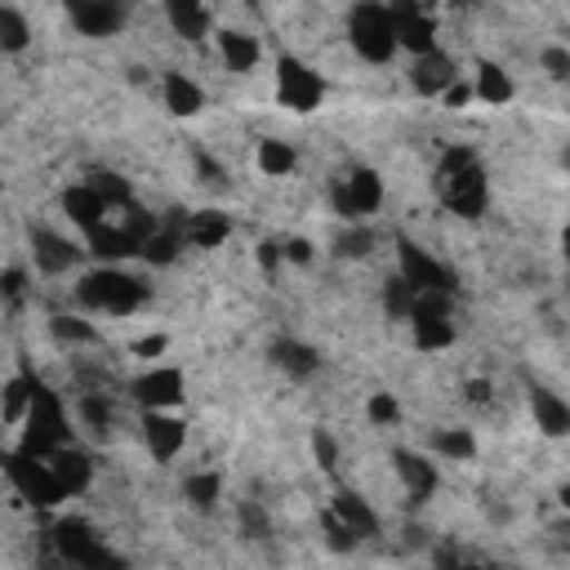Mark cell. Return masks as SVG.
Returning <instances> with one entry per match:
<instances>
[{"mask_svg": "<svg viewBox=\"0 0 570 570\" xmlns=\"http://www.w3.org/2000/svg\"><path fill=\"white\" fill-rule=\"evenodd\" d=\"M436 196L459 218H481L490 205V178L472 147H450L436 165Z\"/></svg>", "mask_w": 570, "mask_h": 570, "instance_id": "cell-1", "label": "cell"}, {"mask_svg": "<svg viewBox=\"0 0 570 570\" xmlns=\"http://www.w3.org/2000/svg\"><path fill=\"white\" fill-rule=\"evenodd\" d=\"M49 557L62 570H129V561L85 517H62L49 525Z\"/></svg>", "mask_w": 570, "mask_h": 570, "instance_id": "cell-2", "label": "cell"}, {"mask_svg": "<svg viewBox=\"0 0 570 570\" xmlns=\"http://www.w3.org/2000/svg\"><path fill=\"white\" fill-rule=\"evenodd\" d=\"M76 303L102 316H134L147 303V285L142 276L116 267V263H98L76 281Z\"/></svg>", "mask_w": 570, "mask_h": 570, "instance_id": "cell-3", "label": "cell"}, {"mask_svg": "<svg viewBox=\"0 0 570 570\" xmlns=\"http://www.w3.org/2000/svg\"><path fill=\"white\" fill-rule=\"evenodd\" d=\"M62 445H71V428H67V405L58 392H49L45 383H36V401L31 414L22 423V441L18 450L31 459H53Z\"/></svg>", "mask_w": 570, "mask_h": 570, "instance_id": "cell-4", "label": "cell"}, {"mask_svg": "<svg viewBox=\"0 0 570 570\" xmlns=\"http://www.w3.org/2000/svg\"><path fill=\"white\" fill-rule=\"evenodd\" d=\"M347 45L356 49V58H365V62H374V67L392 62V53L401 49L392 4H356V9L347 13Z\"/></svg>", "mask_w": 570, "mask_h": 570, "instance_id": "cell-5", "label": "cell"}, {"mask_svg": "<svg viewBox=\"0 0 570 570\" xmlns=\"http://www.w3.org/2000/svg\"><path fill=\"white\" fill-rule=\"evenodd\" d=\"M330 205H334V214L343 218V227L365 223V218L379 214V205H383V178H379L374 169L356 165V169H347L343 178H334Z\"/></svg>", "mask_w": 570, "mask_h": 570, "instance_id": "cell-6", "label": "cell"}, {"mask_svg": "<svg viewBox=\"0 0 570 570\" xmlns=\"http://www.w3.org/2000/svg\"><path fill=\"white\" fill-rule=\"evenodd\" d=\"M4 476H9V485L18 490V499H27L31 508H58V503L67 499V490L58 485L49 459H31V454H22V450H9V454H4Z\"/></svg>", "mask_w": 570, "mask_h": 570, "instance_id": "cell-7", "label": "cell"}, {"mask_svg": "<svg viewBox=\"0 0 570 570\" xmlns=\"http://www.w3.org/2000/svg\"><path fill=\"white\" fill-rule=\"evenodd\" d=\"M276 98H281V107L307 116V111L321 107L325 80H321V71H316L312 62H303V58H294V53H281V58H276Z\"/></svg>", "mask_w": 570, "mask_h": 570, "instance_id": "cell-8", "label": "cell"}, {"mask_svg": "<svg viewBox=\"0 0 570 570\" xmlns=\"http://www.w3.org/2000/svg\"><path fill=\"white\" fill-rule=\"evenodd\" d=\"M396 276L423 298V294H450L454 298V276H450V267H441L423 245H414V240H396Z\"/></svg>", "mask_w": 570, "mask_h": 570, "instance_id": "cell-9", "label": "cell"}, {"mask_svg": "<svg viewBox=\"0 0 570 570\" xmlns=\"http://www.w3.org/2000/svg\"><path fill=\"white\" fill-rule=\"evenodd\" d=\"M454 298L450 294H423L414 303V316H410V334H414V347L419 352H441L454 343Z\"/></svg>", "mask_w": 570, "mask_h": 570, "instance_id": "cell-10", "label": "cell"}, {"mask_svg": "<svg viewBox=\"0 0 570 570\" xmlns=\"http://www.w3.org/2000/svg\"><path fill=\"white\" fill-rule=\"evenodd\" d=\"M183 387H187V379H183L178 365H151V370H142V374L129 383V392H134V401H138L142 410H178L183 396H187Z\"/></svg>", "mask_w": 570, "mask_h": 570, "instance_id": "cell-11", "label": "cell"}, {"mask_svg": "<svg viewBox=\"0 0 570 570\" xmlns=\"http://www.w3.org/2000/svg\"><path fill=\"white\" fill-rule=\"evenodd\" d=\"M27 245H31V263H36V272H45V276H62V272H71V267L80 263V254H85L71 236H62V232H53V227H31Z\"/></svg>", "mask_w": 570, "mask_h": 570, "instance_id": "cell-12", "label": "cell"}, {"mask_svg": "<svg viewBox=\"0 0 570 570\" xmlns=\"http://www.w3.org/2000/svg\"><path fill=\"white\" fill-rule=\"evenodd\" d=\"M142 445L156 463H169L187 445V423L174 410H142Z\"/></svg>", "mask_w": 570, "mask_h": 570, "instance_id": "cell-13", "label": "cell"}, {"mask_svg": "<svg viewBox=\"0 0 570 570\" xmlns=\"http://www.w3.org/2000/svg\"><path fill=\"white\" fill-rule=\"evenodd\" d=\"M67 18L80 36L89 40H102V36H116L125 22H129V9L116 4V0H71L67 4Z\"/></svg>", "mask_w": 570, "mask_h": 570, "instance_id": "cell-14", "label": "cell"}, {"mask_svg": "<svg viewBox=\"0 0 570 570\" xmlns=\"http://www.w3.org/2000/svg\"><path fill=\"white\" fill-rule=\"evenodd\" d=\"M392 18H396V40L401 49H410V58H423L436 45V18L428 4H392Z\"/></svg>", "mask_w": 570, "mask_h": 570, "instance_id": "cell-15", "label": "cell"}, {"mask_svg": "<svg viewBox=\"0 0 570 570\" xmlns=\"http://www.w3.org/2000/svg\"><path fill=\"white\" fill-rule=\"evenodd\" d=\"M392 472L401 476V485H405V494H410V503H428L432 494H436V485H441V472H436V463L428 459V454H419V450H392Z\"/></svg>", "mask_w": 570, "mask_h": 570, "instance_id": "cell-16", "label": "cell"}, {"mask_svg": "<svg viewBox=\"0 0 570 570\" xmlns=\"http://www.w3.org/2000/svg\"><path fill=\"white\" fill-rule=\"evenodd\" d=\"M454 80H459V67H454V58L445 49H432V53H423V58L410 62V85L423 98H445V89Z\"/></svg>", "mask_w": 570, "mask_h": 570, "instance_id": "cell-17", "label": "cell"}, {"mask_svg": "<svg viewBox=\"0 0 570 570\" xmlns=\"http://www.w3.org/2000/svg\"><path fill=\"white\" fill-rule=\"evenodd\" d=\"M62 214H67L85 236L98 232L102 223H111V205L98 196L94 183H71V187L62 191Z\"/></svg>", "mask_w": 570, "mask_h": 570, "instance_id": "cell-18", "label": "cell"}, {"mask_svg": "<svg viewBox=\"0 0 570 570\" xmlns=\"http://www.w3.org/2000/svg\"><path fill=\"white\" fill-rule=\"evenodd\" d=\"M525 405H530V419H534V428L543 436H570V401L566 396H557L552 387L534 383L525 392Z\"/></svg>", "mask_w": 570, "mask_h": 570, "instance_id": "cell-19", "label": "cell"}, {"mask_svg": "<svg viewBox=\"0 0 570 570\" xmlns=\"http://www.w3.org/2000/svg\"><path fill=\"white\" fill-rule=\"evenodd\" d=\"M214 40H218V58H223V67H227L232 76H249V71L258 67V58H263V45H258V36H249V31L223 27Z\"/></svg>", "mask_w": 570, "mask_h": 570, "instance_id": "cell-20", "label": "cell"}, {"mask_svg": "<svg viewBox=\"0 0 570 570\" xmlns=\"http://www.w3.org/2000/svg\"><path fill=\"white\" fill-rule=\"evenodd\" d=\"M330 512L365 543V539H374L379 534V512L370 508V499H361L356 490H334V499H330Z\"/></svg>", "mask_w": 570, "mask_h": 570, "instance_id": "cell-21", "label": "cell"}, {"mask_svg": "<svg viewBox=\"0 0 570 570\" xmlns=\"http://www.w3.org/2000/svg\"><path fill=\"white\" fill-rule=\"evenodd\" d=\"M227 236H232V218H227L223 209L183 214V240H187V245H196V249H218Z\"/></svg>", "mask_w": 570, "mask_h": 570, "instance_id": "cell-22", "label": "cell"}, {"mask_svg": "<svg viewBox=\"0 0 570 570\" xmlns=\"http://www.w3.org/2000/svg\"><path fill=\"white\" fill-rule=\"evenodd\" d=\"M85 245H89V254L94 258H102V263H116V258H129V254H142V240L125 227V223H102L98 232H89L85 236Z\"/></svg>", "mask_w": 570, "mask_h": 570, "instance_id": "cell-23", "label": "cell"}, {"mask_svg": "<svg viewBox=\"0 0 570 570\" xmlns=\"http://www.w3.org/2000/svg\"><path fill=\"white\" fill-rule=\"evenodd\" d=\"M49 468H53L58 485L67 490V499H76V494H85V490L94 485V459H89L85 450H76V445H62V450L49 459Z\"/></svg>", "mask_w": 570, "mask_h": 570, "instance_id": "cell-24", "label": "cell"}, {"mask_svg": "<svg viewBox=\"0 0 570 570\" xmlns=\"http://www.w3.org/2000/svg\"><path fill=\"white\" fill-rule=\"evenodd\" d=\"M272 365H276L285 379H312V374L321 370V356H316V347H307V343H298V338H276V343H272Z\"/></svg>", "mask_w": 570, "mask_h": 570, "instance_id": "cell-25", "label": "cell"}, {"mask_svg": "<svg viewBox=\"0 0 570 570\" xmlns=\"http://www.w3.org/2000/svg\"><path fill=\"white\" fill-rule=\"evenodd\" d=\"M165 18H169L174 36H183V40H191V45L205 40L209 27H214V9L191 4V0H169V4H165Z\"/></svg>", "mask_w": 570, "mask_h": 570, "instance_id": "cell-26", "label": "cell"}, {"mask_svg": "<svg viewBox=\"0 0 570 570\" xmlns=\"http://www.w3.org/2000/svg\"><path fill=\"white\" fill-rule=\"evenodd\" d=\"M183 499H187V508H191V512L209 517V512L218 508V499H223V476H218L214 468L187 472V476H183Z\"/></svg>", "mask_w": 570, "mask_h": 570, "instance_id": "cell-27", "label": "cell"}, {"mask_svg": "<svg viewBox=\"0 0 570 570\" xmlns=\"http://www.w3.org/2000/svg\"><path fill=\"white\" fill-rule=\"evenodd\" d=\"M31 401H36V383L22 379V374H13L4 383V392H0V423L4 428H22L27 414H31Z\"/></svg>", "mask_w": 570, "mask_h": 570, "instance_id": "cell-28", "label": "cell"}, {"mask_svg": "<svg viewBox=\"0 0 570 570\" xmlns=\"http://www.w3.org/2000/svg\"><path fill=\"white\" fill-rule=\"evenodd\" d=\"M165 107L174 111V116H196L200 107H205V94H200V85L191 80V76H183V71H165Z\"/></svg>", "mask_w": 570, "mask_h": 570, "instance_id": "cell-29", "label": "cell"}, {"mask_svg": "<svg viewBox=\"0 0 570 570\" xmlns=\"http://www.w3.org/2000/svg\"><path fill=\"white\" fill-rule=\"evenodd\" d=\"M76 419L89 428V432H107L111 423H116V405H111V396H107V387H85L80 396H76Z\"/></svg>", "mask_w": 570, "mask_h": 570, "instance_id": "cell-30", "label": "cell"}, {"mask_svg": "<svg viewBox=\"0 0 570 570\" xmlns=\"http://www.w3.org/2000/svg\"><path fill=\"white\" fill-rule=\"evenodd\" d=\"M472 89H476V98L490 102V107H503V102H512V94H517V89H512V76H508L499 62H481Z\"/></svg>", "mask_w": 570, "mask_h": 570, "instance_id": "cell-31", "label": "cell"}, {"mask_svg": "<svg viewBox=\"0 0 570 570\" xmlns=\"http://www.w3.org/2000/svg\"><path fill=\"white\" fill-rule=\"evenodd\" d=\"M49 334H53L62 347H94V343H98V330H94L85 316H76V312H53V316H49Z\"/></svg>", "mask_w": 570, "mask_h": 570, "instance_id": "cell-32", "label": "cell"}, {"mask_svg": "<svg viewBox=\"0 0 570 570\" xmlns=\"http://www.w3.org/2000/svg\"><path fill=\"white\" fill-rule=\"evenodd\" d=\"M31 45V22L18 4H0V53H22Z\"/></svg>", "mask_w": 570, "mask_h": 570, "instance_id": "cell-33", "label": "cell"}, {"mask_svg": "<svg viewBox=\"0 0 570 570\" xmlns=\"http://www.w3.org/2000/svg\"><path fill=\"white\" fill-rule=\"evenodd\" d=\"M254 160H258V169H263L267 178H285V174H294V165H298V156H294V147H289L285 138H263L258 151H254Z\"/></svg>", "mask_w": 570, "mask_h": 570, "instance_id": "cell-34", "label": "cell"}, {"mask_svg": "<svg viewBox=\"0 0 570 570\" xmlns=\"http://www.w3.org/2000/svg\"><path fill=\"white\" fill-rule=\"evenodd\" d=\"M432 450L441 459H450V463H468V459H476V436L468 428H436L432 432Z\"/></svg>", "mask_w": 570, "mask_h": 570, "instance_id": "cell-35", "label": "cell"}, {"mask_svg": "<svg viewBox=\"0 0 570 570\" xmlns=\"http://www.w3.org/2000/svg\"><path fill=\"white\" fill-rule=\"evenodd\" d=\"M414 303H419V294H414L401 276H387V281H383V312H387L392 321H410V316H414Z\"/></svg>", "mask_w": 570, "mask_h": 570, "instance_id": "cell-36", "label": "cell"}, {"mask_svg": "<svg viewBox=\"0 0 570 570\" xmlns=\"http://www.w3.org/2000/svg\"><path fill=\"white\" fill-rule=\"evenodd\" d=\"M370 249H374V232L365 223H352V227H343L334 236V254L338 258H370Z\"/></svg>", "mask_w": 570, "mask_h": 570, "instance_id": "cell-37", "label": "cell"}, {"mask_svg": "<svg viewBox=\"0 0 570 570\" xmlns=\"http://www.w3.org/2000/svg\"><path fill=\"white\" fill-rule=\"evenodd\" d=\"M236 521H240V534H245V539H267V534H272V521H267V512H263L258 499H240Z\"/></svg>", "mask_w": 570, "mask_h": 570, "instance_id": "cell-38", "label": "cell"}, {"mask_svg": "<svg viewBox=\"0 0 570 570\" xmlns=\"http://www.w3.org/2000/svg\"><path fill=\"white\" fill-rule=\"evenodd\" d=\"M365 419H370L374 428H396V423H401V401H396L392 392H374V396L365 401Z\"/></svg>", "mask_w": 570, "mask_h": 570, "instance_id": "cell-39", "label": "cell"}, {"mask_svg": "<svg viewBox=\"0 0 570 570\" xmlns=\"http://www.w3.org/2000/svg\"><path fill=\"white\" fill-rule=\"evenodd\" d=\"M432 570H490V566H481L476 557H468V552L454 548V543H436V548H432Z\"/></svg>", "mask_w": 570, "mask_h": 570, "instance_id": "cell-40", "label": "cell"}, {"mask_svg": "<svg viewBox=\"0 0 570 570\" xmlns=\"http://www.w3.org/2000/svg\"><path fill=\"white\" fill-rule=\"evenodd\" d=\"M321 534H325V543H330L334 552H352V548L361 543V539H356V534H352V530H347V525H343V521H338L330 508L321 512Z\"/></svg>", "mask_w": 570, "mask_h": 570, "instance_id": "cell-41", "label": "cell"}, {"mask_svg": "<svg viewBox=\"0 0 570 570\" xmlns=\"http://www.w3.org/2000/svg\"><path fill=\"white\" fill-rule=\"evenodd\" d=\"M539 67L548 71V80L566 85V80H570V45H548V49L539 53Z\"/></svg>", "mask_w": 570, "mask_h": 570, "instance_id": "cell-42", "label": "cell"}, {"mask_svg": "<svg viewBox=\"0 0 570 570\" xmlns=\"http://www.w3.org/2000/svg\"><path fill=\"white\" fill-rule=\"evenodd\" d=\"M312 459L321 463V472H334V468H338V441H334L325 428L312 432Z\"/></svg>", "mask_w": 570, "mask_h": 570, "instance_id": "cell-43", "label": "cell"}, {"mask_svg": "<svg viewBox=\"0 0 570 570\" xmlns=\"http://www.w3.org/2000/svg\"><path fill=\"white\" fill-rule=\"evenodd\" d=\"M0 294H4V303H9V307H18V303H22V294H27V272L9 263V267H4V276H0Z\"/></svg>", "mask_w": 570, "mask_h": 570, "instance_id": "cell-44", "label": "cell"}, {"mask_svg": "<svg viewBox=\"0 0 570 570\" xmlns=\"http://www.w3.org/2000/svg\"><path fill=\"white\" fill-rule=\"evenodd\" d=\"M196 174H200L205 187H227V169H223L209 151H196Z\"/></svg>", "mask_w": 570, "mask_h": 570, "instance_id": "cell-45", "label": "cell"}, {"mask_svg": "<svg viewBox=\"0 0 570 570\" xmlns=\"http://www.w3.org/2000/svg\"><path fill=\"white\" fill-rule=\"evenodd\" d=\"M165 347H169V334H142V338L129 343V352H134L138 361H156Z\"/></svg>", "mask_w": 570, "mask_h": 570, "instance_id": "cell-46", "label": "cell"}, {"mask_svg": "<svg viewBox=\"0 0 570 570\" xmlns=\"http://www.w3.org/2000/svg\"><path fill=\"white\" fill-rule=\"evenodd\" d=\"M281 254H285V263H294V267H307V263H312V240H303V236H289V240H281Z\"/></svg>", "mask_w": 570, "mask_h": 570, "instance_id": "cell-47", "label": "cell"}, {"mask_svg": "<svg viewBox=\"0 0 570 570\" xmlns=\"http://www.w3.org/2000/svg\"><path fill=\"white\" fill-rule=\"evenodd\" d=\"M472 98H476V89H472V85H468V80H454V85H450V89H445V98H441V102H445V107H450V111H463V107H468V102H472Z\"/></svg>", "mask_w": 570, "mask_h": 570, "instance_id": "cell-48", "label": "cell"}, {"mask_svg": "<svg viewBox=\"0 0 570 570\" xmlns=\"http://www.w3.org/2000/svg\"><path fill=\"white\" fill-rule=\"evenodd\" d=\"M485 396H490V383L472 379V383H468V401H485Z\"/></svg>", "mask_w": 570, "mask_h": 570, "instance_id": "cell-49", "label": "cell"}, {"mask_svg": "<svg viewBox=\"0 0 570 570\" xmlns=\"http://www.w3.org/2000/svg\"><path fill=\"white\" fill-rule=\"evenodd\" d=\"M561 254H566V267H570V223H566V232H561Z\"/></svg>", "mask_w": 570, "mask_h": 570, "instance_id": "cell-50", "label": "cell"}, {"mask_svg": "<svg viewBox=\"0 0 570 570\" xmlns=\"http://www.w3.org/2000/svg\"><path fill=\"white\" fill-rule=\"evenodd\" d=\"M561 508H566V512H570V481H566V485H561Z\"/></svg>", "mask_w": 570, "mask_h": 570, "instance_id": "cell-51", "label": "cell"}, {"mask_svg": "<svg viewBox=\"0 0 570 570\" xmlns=\"http://www.w3.org/2000/svg\"><path fill=\"white\" fill-rule=\"evenodd\" d=\"M561 160H566V169H570V142H566V151H561Z\"/></svg>", "mask_w": 570, "mask_h": 570, "instance_id": "cell-52", "label": "cell"}]
</instances>
